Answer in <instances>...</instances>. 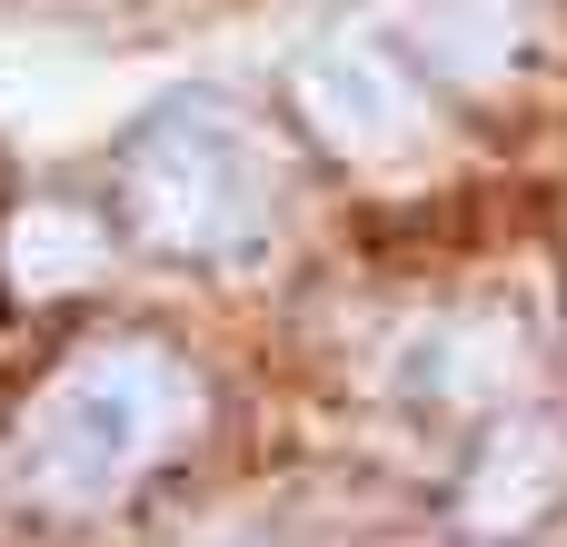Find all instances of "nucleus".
I'll return each mask as SVG.
<instances>
[{
	"instance_id": "obj_1",
	"label": "nucleus",
	"mask_w": 567,
	"mask_h": 547,
	"mask_svg": "<svg viewBox=\"0 0 567 547\" xmlns=\"http://www.w3.org/2000/svg\"><path fill=\"white\" fill-rule=\"evenodd\" d=\"M179 419H189V379L159 349H90L40 389L10 468L40 508H100L179 438Z\"/></svg>"
},
{
	"instance_id": "obj_2",
	"label": "nucleus",
	"mask_w": 567,
	"mask_h": 547,
	"mask_svg": "<svg viewBox=\"0 0 567 547\" xmlns=\"http://www.w3.org/2000/svg\"><path fill=\"white\" fill-rule=\"evenodd\" d=\"M269 199H279L269 140L229 100H169L130 140V219H140L150 249L229 259L269 229Z\"/></svg>"
},
{
	"instance_id": "obj_3",
	"label": "nucleus",
	"mask_w": 567,
	"mask_h": 547,
	"mask_svg": "<svg viewBox=\"0 0 567 547\" xmlns=\"http://www.w3.org/2000/svg\"><path fill=\"white\" fill-rule=\"evenodd\" d=\"M299 110H309V130H319L329 149H349V159H399V149H419V130H429L409 70H399L389 50H369V40L309 50V60H299Z\"/></svg>"
},
{
	"instance_id": "obj_4",
	"label": "nucleus",
	"mask_w": 567,
	"mask_h": 547,
	"mask_svg": "<svg viewBox=\"0 0 567 547\" xmlns=\"http://www.w3.org/2000/svg\"><path fill=\"white\" fill-rule=\"evenodd\" d=\"M567 488V429L558 419H508L488 448H478V468H468V488H458V518L478 528V538H518V528H538L548 508H558Z\"/></svg>"
},
{
	"instance_id": "obj_5",
	"label": "nucleus",
	"mask_w": 567,
	"mask_h": 547,
	"mask_svg": "<svg viewBox=\"0 0 567 547\" xmlns=\"http://www.w3.org/2000/svg\"><path fill=\"white\" fill-rule=\"evenodd\" d=\"M0 269H10L20 299L90 289V279L110 269V229H100L90 209H70V199H30V209H10V229H0Z\"/></svg>"
},
{
	"instance_id": "obj_6",
	"label": "nucleus",
	"mask_w": 567,
	"mask_h": 547,
	"mask_svg": "<svg viewBox=\"0 0 567 547\" xmlns=\"http://www.w3.org/2000/svg\"><path fill=\"white\" fill-rule=\"evenodd\" d=\"M409 369H419L429 399L468 409V399H488V389L518 379V339H508V319H449V329H419Z\"/></svg>"
},
{
	"instance_id": "obj_7",
	"label": "nucleus",
	"mask_w": 567,
	"mask_h": 547,
	"mask_svg": "<svg viewBox=\"0 0 567 547\" xmlns=\"http://www.w3.org/2000/svg\"><path fill=\"white\" fill-rule=\"evenodd\" d=\"M518 0H419V40H429V60L439 70H458V80H498L508 60H518Z\"/></svg>"
}]
</instances>
